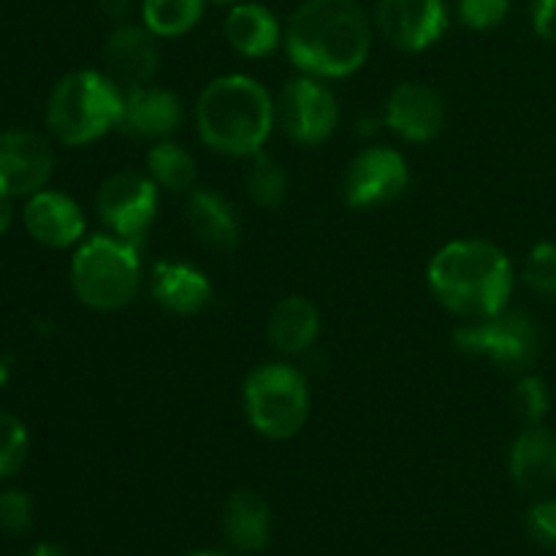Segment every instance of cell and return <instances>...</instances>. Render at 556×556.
Here are the masks:
<instances>
[{"instance_id":"9","label":"cell","mask_w":556,"mask_h":556,"mask_svg":"<svg viewBox=\"0 0 556 556\" xmlns=\"http://www.w3.org/2000/svg\"><path fill=\"white\" fill-rule=\"evenodd\" d=\"M277 117L291 141L318 147L331 139L340 123L337 98L318 76H296L288 81L277 101Z\"/></svg>"},{"instance_id":"26","label":"cell","mask_w":556,"mask_h":556,"mask_svg":"<svg viewBox=\"0 0 556 556\" xmlns=\"http://www.w3.org/2000/svg\"><path fill=\"white\" fill-rule=\"evenodd\" d=\"M27 448H30V438H27L25 424L14 413L0 410V481L20 472L27 459Z\"/></svg>"},{"instance_id":"21","label":"cell","mask_w":556,"mask_h":556,"mask_svg":"<svg viewBox=\"0 0 556 556\" xmlns=\"http://www.w3.org/2000/svg\"><path fill=\"white\" fill-rule=\"evenodd\" d=\"M223 30H226L228 43L244 58H266L280 47L282 38L277 16L266 5L250 3V0L228 9Z\"/></svg>"},{"instance_id":"11","label":"cell","mask_w":556,"mask_h":556,"mask_svg":"<svg viewBox=\"0 0 556 556\" xmlns=\"http://www.w3.org/2000/svg\"><path fill=\"white\" fill-rule=\"evenodd\" d=\"M445 0H378L375 25L391 47L402 52H424L448 30Z\"/></svg>"},{"instance_id":"34","label":"cell","mask_w":556,"mask_h":556,"mask_svg":"<svg viewBox=\"0 0 556 556\" xmlns=\"http://www.w3.org/2000/svg\"><path fill=\"white\" fill-rule=\"evenodd\" d=\"M11 201H14V195L0 185V233L9 231L11 220H14V206H11Z\"/></svg>"},{"instance_id":"14","label":"cell","mask_w":556,"mask_h":556,"mask_svg":"<svg viewBox=\"0 0 556 556\" xmlns=\"http://www.w3.org/2000/svg\"><path fill=\"white\" fill-rule=\"evenodd\" d=\"M22 223L38 244L63 250L85 237V212L71 195L60 190H38L27 195Z\"/></svg>"},{"instance_id":"28","label":"cell","mask_w":556,"mask_h":556,"mask_svg":"<svg viewBox=\"0 0 556 556\" xmlns=\"http://www.w3.org/2000/svg\"><path fill=\"white\" fill-rule=\"evenodd\" d=\"M33 510L30 494L22 489H5L0 492V532L5 535H27L33 530Z\"/></svg>"},{"instance_id":"13","label":"cell","mask_w":556,"mask_h":556,"mask_svg":"<svg viewBox=\"0 0 556 556\" xmlns=\"http://www.w3.org/2000/svg\"><path fill=\"white\" fill-rule=\"evenodd\" d=\"M443 98L421 81H402L386 101V125L413 144L432 141L443 130Z\"/></svg>"},{"instance_id":"25","label":"cell","mask_w":556,"mask_h":556,"mask_svg":"<svg viewBox=\"0 0 556 556\" xmlns=\"http://www.w3.org/2000/svg\"><path fill=\"white\" fill-rule=\"evenodd\" d=\"M244 190H248L250 201L261 210H275L286 201L288 195V174L275 157L258 155L250 157V168L244 174Z\"/></svg>"},{"instance_id":"30","label":"cell","mask_w":556,"mask_h":556,"mask_svg":"<svg viewBox=\"0 0 556 556\" xmlns=\"http://www.w3.org/2000/svg\"><path fill=\"white\" fill-rule=\"evenodd\" d=\"M510 14V0H459L456 16L470 30H492Z\"/></svg>"},{"instance_id":"38","label":"cell","mask_w":556,"mask_h":556,"mask_svg":"<svg viewBox=\"0 0 556 556\" xmlns=\"http://www.w3.org/2000/svg\"><path fill=\"white\" fill-rule=\"evenodd\" d=\"M190 556H228V554H223V552H199V554H190Z\"/></svg>"},{"instance_id":"32","label":"cell","mask_w":556,"mask_h":556,"mask_svg":"<svg viewBox=\"0 0 556 556\" xmlns=\"http://www.w3.org/2000/svg\"><path fill=\"white\" fill-rule=\"evenodd\" d=\"M532 27L543 41L556 43V0H535L532 5Z\"/></svg>"},{"instance_id":"16","label":"cell","mask_w":556,"mask_h":556,"mask_svg":"<svg viewBox=\"0 0 556 556\" xmlns=\"http://www.w3.org/2000/svg\"><path fill=\"white\" fill-rule=\"evenodd\" d=\"M150 293L157 307L188 318L212 302V282L204 271L182 261H157L150 275Z\"/></svg>"},{"instance_id":"5","label":"cell","mask_w":556,"mask_h":556,"mask_svg":"<svg viewBox=\"0 0 556 556\" xmlns=\"http://www.w3.org/2000/svg\"><path fill=\"white\" fill-rule=\"evenodd\" d=\"M71 286L85 307L114 313L136 299L141 288L139 244L114 233H96L76 248Z\"/></svg>"},{"instance_id":"2","label":"cell","mask_w":556,"mask_h":556,"mask_svg":"<svg viewBox=\"0 0 556 556\" xmlns=\"http://www.w3.org/2000/svg\"><path fill=\"white\" fill-rule=\"evenodd\" d=\"M429 291L448 313L483 320L503 313L514 293V264L486 239H454L427 266Z\"/></svg>"},{"instance_id":"19","label":"cell","mask_w":556,"mask_h":556,"mask_svg":"<svg viewBox=\"0 0 556 556\" xmlns=\"http://www.w3.org/2000/svg\"><path fill=\"white\" fill-rule=\"evenodd\" d=\"M185 223L201 244L212 250H231L239 242V217L220 193L193 188L185 199Z\"/></svg>"},{"instance_id":"24","label":"cell","mask_w":556,"mask_h":556,"mask_svg":"<svg viewBox=\"0 0 556 556\" xmlns=\"http://www.w3.org/2000/svg\"><path fill=\"white\" fill-rule=\"evenodd\" d=\"M206 0H141V25L157 38H179L199 25Z\"/></svg>"},{"instance_id":"29","label":"cell","mask_w":556,"mask_h":556,"mask_svg":"<svg viewBox=\"0 0 556 556\" xmlns=\"http://www.w3.org/2000/svg\"><path fill=\"white\" fill-rule=\"evenodd\" d=\"M548 405H552V396H548L546 383L535 375H525V378L516 383L514 389V407L521 418L530 424H541L546 418Z\"/></svg>"},{"instance_id":"18","label":"cell","mask_w":556,"mask_h":556,"mask_svg":"<svg viewBox=\"0 0 556 556\" xmlns=\"http://www.w3.org/2000/svg\"><path fill=\"white\" fill-rule=\"evenodd\" d=\"M510 478L525 492H546L556 483V434L543 424H530L510 445Z\"/></svg>"},{"instance_id":"23","label":"cell","mask_w":556,"mask_h":556,"mask_svg":"<svg viewBox=\"0 0 556 556\" xmlns=\"http://www.w3.org/2000/svg\"><path fill=\"white\" fill-rule=\"evenodd\" d=\"M147 174L168 193H190L195 182V161L182 144L163 139L147 152Z\"/></svg>"},{"instance_id":"37","label":"cell","mask_w":556,"mask_h":556,"mask_svg":"<svg viewBox=\"0 0 556 556\" xmlns=\"http://www.w3.org/2000/svg\"><path fill=\"white\" fill-rule=\"evenodd\" d=\"M206 3H215V5H228V9H231V5L242 3V0H206Z\"/></svg>"},{"instance_id":"7","label":"cell","mask_w":556,"mask_h":556,"mask_svg":"<svg viewBox=\"0 0 556 556\" xmlns=\"http://www.w3.org/2000/svg\"><path fill=\"white\" fill-rule=\"evenodd\" d=\"M454 345L462 353L486 358L505 372H527L541 356V329L519 309H503L492 318L472 320L454 331Z\"/></svg>"},{"instance_id":"12","label":"cell","mask_w":556,"mask_h":556,"mask_svg":"<svg viewBox=\"0 0 556 556\" xmlns=\"http://www.w3.org/2000/svg\"><path fill=\"white\" fill-rule=\"evenodd\" d=\"M54 168V152L47 139L30 130L0 134V185L14 199L43 190Z\"/></svg>"},{"instance_id":"36","label":"cell","mask_w":556,"mask_h":556,"mask_svg":"<svg viewBox=\"0 0 556 556\" xmlns=\"http://www.w3.org/2000/svg\"><path fill=\"white\" fill-rule=\"evenodd\" d=\"M9 375H11V369L5 367V362H0V386H3L5 380H9Z\"/></svg>"},{"instance_id":"8","label":"cell","mask_w":556,"mask_h":556,"mask_svg":"<svg viewBox=\"0 0 556 556\" xmlns=\"http://www.w3.org/2000/svg\"><path fill=\"white\" fill-rule=\"evenodd\" d=\"M157 185L150 174L123 172L109 174L96 193V212L103 226L119 239L141 244L147 228L152 226L157 212Z\"/></svg>"},{"instance_id":"4","label":"cell","mask_w":556,"mask_h":556,"mask_svg":"<svg viewBox=\"0 0 556 556\" xmlns=\"http://www.w3.org/2000/svg\"><path fill=\"white\" fill-rule=\"evenodd\" d=\"M125 92L101 71H71L54 85L47 101V125L68 147L90 144L119 128Z\"/></svg>"},{"instance_id":"35","label":"cell","mask_w":556,"mask_h":556,"mask_svg":"<svg viewBox=\"0 0 556 556\" xmlns=\"http://www.w3.org/2000/svg\"><path fill=\"white\" fill-rule=\"evenodd\" d=\"M27 556H68V552L63 546H58V543H38Z\"/></svg>"},{"instance_id":"10","label":"cell","mask_w":556,"mask_h":556,"mask_svg":"<svg viewBox=\"0 0 556 556\" xmlns=\"http://www.w3.org/2000/svg\"><path fill=\"white\" fill-rule=\"evenodd\" d=\"M410 182L405 155L394 147H364L345 172V201L353 210H378L400 199Z\"/></svg>"},{"instance_id":"6","label":"cell","mask_w":556,"mask_h":556,"mask_svg":"<svg viewBox=\"0 0 556 556\" xmlns=\"http://www.w3.org/2000/svg\"><path fill=\"white\" fill-rule=\"evenodd\" d=\"M244 416L250 427L269 440L299 434L309 416L307 380L291 364H261L244 378Z\"/></svg>"},{"instance_id":"31","label":"cell","mask_w":556,"mask_h":556,"mask_svg":"<svg viewBox=\"0 0 556 556\" xmlns=\"http://www.w3.org/2000/svg\"><path fill=\"white\" fill-rule=\"evenodd\" d=\"M527 530L532 541L546 548H556V500H541L527 514Z\"/></svg>"},{"instance_id":"1","label":"cell","mask_w":556,"mask_h":556,"mask_svg":"<svg viewBox=\"0 0 556 556\" xmlns=\"http://www.w3.org/2000/svg\"><path fill=\"white\" fill-rule=\"evenodd\" d=\"M282 41L299 71L318 79H342L367 63L372 22L356 0H302Z\"/></svg>"},{"instance_id":"22","label":"cell","mask_w":556,"mask_h":556,"mask_svg":"<svg viewBox=\"0 0 556 556\" xmlns=\"http://www.w3.org/2000/svg\"><path fill=\"white\" fill-rule=\"evenodd\" d=\"M223 535L233 548L253 554L271 538V510L255 492L239 489L223 505Z\"/></svg>"},{"instance_id":"20","label":"cell","mask_w":556,"mask_h":556,"mask_svg":"<svg viewBox=\"0 0 556 556\" xmlns=\"http://www.w3.org/2000/svg\"><path fill=\"white\" fill-rule=\"evenodd\" d=\"M266 334L275 351L299 356L315 345L320 334V309L307 296H286L271 307Z\"/></svg>"},{"instance_id":"17","label":"cell","mask_w":556,"mask_h":556,"mask_svg":"<svg viewBox=\"0 0 556 556\" xmlns=\"http://www.w3.org/2000/svg\"><path fill=\"white\" fill-rule=\"evenodd\" d=\"M157 36H152L144 25H117L112 36L106 38V63L112 68L114 79L123 81L125 87L150 85L161 65V52H157Z\"/></svg>"},{"instance_id":"3","label":"cell","mask_w":556,"mask_h":556,"mask_svg":"<svg viewBox=\"0 0 556 556\" xmlns=\"http://www.w3.org/2000/svg\"><path fill=\"white\" fill-rule=\"evenodd\" d=\"M277 119V103L258 79L226 74L212 79L195 103L199 136L210 150L253 157L264 150Z\"/></svg>"},{"instance_id":"33","label":"cell","mask_w":556,"mask_h":556,"mask_svg":"<svg viewBox=\"0 0 556 556\" xmlns=\"http://www.w3.org/2000/svg\"><path fill=\"white\" fill-rule=\"evenodd\" d=\"M130 3L134 0H98V11L106 22H114V25H125L130 14Z\"/></svg>"},{"instance_id":"27","label":"cell","mask_w":556,"mask_h":556,"mask_svg":"<svg viewBox=\"0 0 556 556\" xmlns=\"http://www.w3.org/2000/svg\"><path fill=\"white\" fill-rule=\"evenodd\" d=\"M525 282L541 296H556V242H541L525 261Z\"/></svg>"},{"instance_id":"15","label":"cell","mask_w":556,"mask_h":556,"mask_svg":"<svg viewBox=\"0 0 556 556\" xmlns=\"http://www.w3.org/2000/svg\"><path fill=\"white\" fill-rule=\"evenodd\" d=\"M182 125V103L172 90L152 85L128 87L119 128L134 139H166Z\"/></svg>"}]
</instances>
